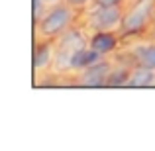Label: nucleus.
<instances>
[{"mask_svg": "<svg viewBox=\"0 0 155 151\" xmlns=\"http://www.w3.org/2000/svg\"><path fill=\"white\" fill-rule=\"evenodd\" d=\"M132 69H134V65L130 63V61L128 63L114 61V67L108 75V87L106 88H122V87L128 88L130 77H132Z\"/></svg>", "mask_w": 155, "mask_h": 151, "instance_id": "9d476101", "label": "nucleus"}, {"mask_svg": "<svg viewBox=\"0 0 155 151\" xmlns=\"http://www.w3.org/2000/svg\"><path fill=\"white\" fill-rule=\"evenodd\" d=\"M88 35L91 34H87L84 26H71L55 39V45H57V49H65L75 55L79 49L88 47Z\"/></svg>", "mask_w": 155, "mask_h": 151, "instance_id": "0eeeda50", "label": "nucleus"}, {"mask_svg": "<svg viewBox=\"0 0 155 151\" xmlns=\"http://www.w3.org/2000/svg\"><path fill=\"white\" fill-rule=\"evenodd\" d=\"M128 0H94L92 4L96 6H124Z\"/></svg>", "mask_w": 155, "mask_h": 151, "instance_id": "4468645a", "label": "nucleus"}, {"mask_svg": "<svg viewBox=\"0 0 155 151\" xmlns=\"http://www.w3.org/2000/svg\"><path fill=\"white\" fill-rule=\"evenodd\" d=\"M84 28L91 31L98 30H118L124 18V6H96L91 4L83 12Z\"/></svg>", "mask_w": 155, "mask_h": 151, "instance_id": "7ed1b4c3", "label": "nucleus"}, {"mask_svg": "<svg viewBox=\"0 0 155 151\" xmlns=\"http://www.w3.org/2000/svg\"><path fill=\"white\" fill-rule=\"evenodd\" d=\"M155 18V0H130L124 8V18L120 24V34L124 39L140 38L147 31Z\"/></svg>", "mask_w": 155, "mask_h": 151, "instance_id": "f03ea898", "label": "nucleus"}, {"mask_svg": "<svg viewBox=\"0 0 155 151\" xmlns=\"http://www.w3.org/2000/svg\"><path fill=\"white\" fill-rule=\"evenodd\" d=\"M100 59H104L98 51H94L92 47H83L73 55V63H71V75H79L81 71L92 67L94 63H98Z\"/></svg>", "mask_w": 155, "mask_h": 151, "instance_id": "1a4fd4ad", "label": "nucleus"}, {"mask_svg": "<svg viewBox=\"0 0 155 151\" xmlns=\"http://www.w3.org/2000/svg\"><path fill=\"white\" fill-rule=\"evenodd\" d=\"M112 67H114V61L104 57L98 63H94L92 67L75 75V84L83 88H106L108 87V75L112 71Z\"/></svg>", "mask_w": 155, "mask_h": 151, "instance_id": "20e7f679", "label": "nucleus"}, {"mask_svg": "<svg viewBox=\"0 0 155 151\" xmlns=\"http://www.w3.org/2000/svg\"><path fill=\"white\" fill-rule=\"evenodd\" d=\"M128 57L132 65H140V67H147L155 71V41L153 43L136 41L128 49Z\"/></svg>", "mask_w": 155, "mask_h": 151, "instance_id": "6e6552de", "label": "nucleus"}, {"mask_svg": "<svg viewBox=\"0 0 155 151\" xmlns=\"http://www.w3.org/2000/svg\"><path fill=\"white\" fill-rule=\"evenodd\" d=\"M49 6H53V4H59V2H65V0H45Z\"/></svg>", "mask_w": 155, "mask_h": 151, "instance_id": "2eb2a0df", "label": "nucleus"}, {"mask_svg": "<svg viewBox=\"0 0 155 151\" xmlns=\"http://www.w3.org/2000/svg\"><path fill=\"white\" fill-rule=\"evenodd\" d=\"M149 87H155V71L147 67L134 65L128 88H149Z\"/></svg>", "mask_w": 155, "mask_h": 151, "instance_id": "9b49d317", "label": "nucleus"}, {"mask_svg": "<svg viewBox=\"0 0 155 151\" xmlns=\"http://www.w3.org/2000/svg\"><path fill=\"white\" fill-rule=\"evenodd\" d=\"M47 8H49V4H47L45 0H34V24H38L39 20L43 18Z\"/></svg>", "mask_w": 155, "mask_h": 151, "instance_id": "f8f14e48", "label": "nucleus"}, {"mask_svg": "<svg viewBox=\"0 0 155 151\" xmlns=\"http://www.w3.org/2000/svg\"><path fill=\"white\" fill-rule=\"evenodd\" d=\"M67 2L71 4L73 8H77L79 12H84V10H87V8L92 4V2H94V0H67Z\"/></svg>", "mask_w": 155, "mask_h": 151, "instance_id": "ddd939ff", "label": "nucleus"}, {"mask_svg": "<svg viewBox=\"0 0 155 151\" xmlns=\"http://www.w3.org/2000/svg\"><path fill=\"white\" fill-rule=\"evenodd\" d=\"M122 34L120 30H98L91 31L88 35V47L98 51L102 57L116 55V51L122 47Z\"/></svg>", "mask_w": 155, "mask_h": 151, "instance_id": "39448f33", "label": "nucleus"}, {"mask_svg": "<svg viewBox=\"0 0 155 151\" xmlns=\"http://www.w3.org/2000/svg\"><path fill=\"white\" fill-rule=\"evenodd\" d=\"M81 12L77 8H73L71 4L65 2L53 4L47 8V12L43 14V18L35 24V38L39 39H57L65 30H69L71 26H75V20L79 18Z\"/></svg>", "mask_w": 155, "mask_h": 151, "instance_id": "f257e3e1", "label": "nucleus"}, {"mask_svg": "<svg viewBox=\"0 0 155 151\" xmlns=\"http://www.w3.org/2000/svg\"><path fill=\"white\" fill-rule=\"evenodd\" d=\"M55 39H39L35 38L34 47V69L38 75H47L53 69L55 61Z\"/></svg>", "mask_w": 155, "mask_h": 151, "instance_id": "423d86ee", "label": "nucleus"}]
</instances>
